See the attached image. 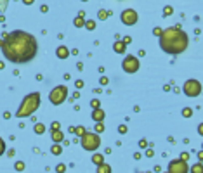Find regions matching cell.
Masks as SVG:
<instances>
[{
	"label": "cell",
	"instance_id": "cell-29",
	"mask_svg": "<svg viewBox=\"0 0 203 173\" xmlns=\"http://www.w3.org/2000/svg\"><path fill=\"white\" fill-rule=\"evenodd\" d=\"M172 12H174V9L170 7V5H167V7L163 9V14H165V16H170V14H172Z\"/></svg>",
	"mask_w": 203,
	"mask_h": 173
},
{
	"label": "cell",
	"instance_id": "cell-16",
	"mask_svg": "<svg viewBox=\"0 0 203 173\" xmlns=\"http://www.w3.org/2000/svg\"><path fill=\"white\" fill-rule=\"evenodd\" d=\"M189 171L191 173H203V165L201 163H196V165H193L191 168H189Z\"/></svg>",
	"mask_w": 203,
	"mask_h": 173
},
{
	"label": "cell",
	"instance_id": "cell-30",
	"mask_svg": "<svg viewBox=\"0 0 203 173\" xmlns=\"http://www.w3.org/2000/svg\"><path fill=\"white\" fill-rule=\"evenodd\" d=\"M59 121H52V123H50V130H59Z\"/></svg>",
	"mask_w": 203,
	"mask_h": 173
},
{
	"label": "cell",
	"instance_id": "cell-32",
	"mask_svg": "<svg viewBox=\"0 0 203 173\" xmlns=\"http://www.w3.org/2000/svg\"><path fill=\"white\" fill-rule=\"evenodd\" d=\"M162 28H160V26H156V28H154V30H153V35H156V37H160V35H162Z\"/></svg>",
	"mask_w": 203,
	"mask_h": 173
},
{
	"label": "cell",
	"instance_id": "cell-17",
	"mask_svg": "<svg viewBox=\"0 0 203 173\" xmlns=\"http://www.w3.org/2000/svg\"><path fill=\"white\" fill-rule=\"evenodd\" d=\"M73 24H75V28H83V26H85V19L80 17V16H76L75 21H73Z\"/></svg>",
	"mask_w": 203,
	"mask_h": 173
},
{
	"label": "cell",
	"instance_id": "cell-38",
	"mask_svg": "<svg viewBox=\"0 0 203 173\" xmlns=\"http://www.w3.org/2000/svg\"><path fill=\"white\" fill-rule=\"evenodd\" d=\"M122 42H123L125 45H127V43H130V42H132V38H130V37H125V38H123V40H122Z\"/></svg>",
	"mask_w": 203,
	"mask_h": 173
},
{
	"label": "cell",
	"instance_id": "cell-21",
	"mask_svg": "<svg viewBox=\"0 0 203 173\" xmlns=\"http://www.w3.org/2000/svg\"><path fill=\"white\" fill-rule=\"evenodd\" d=\"M85 28L89 31H94L96 30V21L94 19H89V21H85Z\"/></svg>",
	"mask_w": 203,
	"mask_h": 173
},
{
	"label": "cell",
	"instance_id": "cell-31",
	"mask_svg": "<svg viewBox=\"0 0 203 173\" xmlns=\"http://www.w3.org/2000/svg\"><path fill=\"white\" fill-rule=\"evenodd\" d=\"M99 83H101V85H108V83H109L108 76H101V80H99Z\"/></svg>",
	"mask_w": 203,
	"mask_h": 173
},
{
	"label": "cell",
	"instance_id": "cell-27",
	"mask_svg": "<svg viewBox=\"0 0 203 173\" xmlns=\"http://www.w3.org/2000/svg\"><path fill=\"white\" fill-rule=\"evenodd\" d=\"M99 106H101V102H99L97 99H94V101H90V107H92V109H97Z\"/></svg>",
	"mask_w": 203,
	"mask_h": 173
},
{
	"label": "cell",
	"instance_id": "cell-39",
	"mask_svg": "<svg viewBox=\"0 0 203 173\" xmlns=\"http://www.w3.org/2000/svg\"><path fill=\"white\" fill-rule=\"evenodd\" d=\"M23 4H24V5H31V4H35V0H23Z\"/></svg>",
	"mask_w": 203,
	"mask_h": 173
},
{
	"label": "cell",
	"instance_id": "cell-11",
	"mask_svg": "<svg viewBox=\"0 0 203 173\" xmlns=\"http://www.w3.org/2000/svg\"><path fill=\"white\" fill-rule=\"evenodd\" d=\"M50 139H52L54 144H61L64 140V135L61 130H50Z\"/></svg>",
	"mask_w": 203,
	"mask_h": 173
},
{
	"label": "cell",
	"instance_id": "cell-41",
	"mask_svg": "<svg viewBox=\"0 0 203 173\" xmlns=\"http://www.w3.org/2000/svg\"><path fill=\"white\" fill-rule=\"evenodd\" d=\"M198 133H200V135H203V125H200V126H198Z\"/></svg>",
	"mask_w": 203,
	"mask_h": 173
},
{
	"label": "cell",
	"instance_id": "cell-1",
	"mask_svg": "<svg viewBox=\"0 0 203 173\" xmlns=\"http://www.w3.org/2000/svg\"><path fill=\"white\" fill-rule=\"evenodd\" d=\"M0 49L7 61L14 64H24L35 59L38 52V42L28 31L16 30L4 35V42H2Z\"/></svg>",
	"mask_w": 203,
	"mask_h": 173
},
{
	"label": "cell",
	"instance_id": "cell-6",
	"mask_svg": "<svg viewBox=\"0 0 203 173\" xmlns=\"http://www.w3.org/2000/svg\"><path fill=\"white\" fill-rule=\"evenodd\" d=\"M182 92L186 94V97H198L201 94V83L198 80H188L182 86Z\"/></svg>",
	"mask_w": 203,
	"mask_h": 173
},
{
	"label": "cell",
	"instance_id": "cell-15",
	"mask_svg": "<svg viewBox=\"0 0 203 173\" xmlns=\"http://www.w3.org/2000/svg\"><path fill=\"white\" fill-rule=\"evenodd\" d=\"M92 163H94V165H102V163H104V156L102 154H94L92 156Z\"/></svg>",
	"mask_w": 203,
	"mask_h": 173
},
{
	"label": "cell",
	"instance_id": "cell-2",
	"mask_svg": "<svg viewBox=\"0 0 203 173\" xmlns=\"http://www.w3.org/2000/svg\"><path fill=\"white\" fill-rule=\"evenodd\" d=\"M189 45V38L186 31L180 30V26H170L162 31L160 35V49L170 56L182 54Z\"/></svg>",
	"mask_w": 203,
	"mask_h": 173
},
{
	"label": "cell",
	"instance_id": "cell-42",
	"mask_svg": "<svg viewBox=\"0 0 203 173\" xmlns=\"http://www.w3.org/2000/svg\"><path fill=\"white\" fill-rule=\"evenodd\" d=\"M2 42H4V40H0V47H2Z\"/></svg>",
	"mask_w": 203,
	"mask_h": 173
},
{
	"label": "cell",
	"instance_id": "cell-24",
	"mask_svg": "<svg viewBox=\"0 0 203 173\" xmlns=\"http://www.w3.org/2000/svg\"><path fill=\"white\" fill-rule=\"evenodd\" d=\"M182 116H184V118H191L193 116V109H191V107H184V109H182Z\"/></svg>",
	"mask_w": 203,
	"mask_h": 173
},
{
	"label": "cell",
	"instance_id": "cell-34",
	"mask_svg": "<svg viewBox=\"0 0 203 173\" xmlns=\"http://www.w3.org/2000/svg\"><path fill=\"white\" fill-rule=\"evenodd\" d=\"M179 159H182V161H188V159H189V154H188V152H182Z\"/></svg>",
	"mask_w": 203,
	"mask_h": 173
},
{
	"label": "cell",
	"instance_id": "cell-10",
	"mask_svg": "<svg viewBox=\"0 0 203 173\" xmlns=\"http://www.w3.org/2000/svg\"><path fill=\"white\" fill-rule=\"evenodd\" d=\"M104 118H106V114H104V111H102L101 107H97V109H92V120H94L96 123H101Z\"/></svg>",
	"mask_w": 203,
	"mask_h": 173
},
{
	"label": "cell",
	"instance_id": "cell-5",
	"mask_svg": "<svg viewBox=\"0 0 203 173\" xmlns=\"http://www.w3.org/2000/svg\"><path fill=\"white\" fill-rule=\"evenodd\" d=\"M66 97H68V86H64V85H57L49 94V101H50V104H54V106H61L66 101Z\"/></svg>",
	"mask_w": 203,
	"mask_h": 173
},
{
	"label": "cell",
	"instance_id": "cell-23",
	"mask_svg": "<svg viewBox=\"0 0 203 173\" xmlns=\"http://www.w3.org/2000/svg\"><path fill=\"white\" fill-rule=\"evenodd\" d=\"M24 161H16V165H14V170L16 171H24Z\"/></svg>",
	"mask_w": 203,
	"mask_h": 173
},
{
	"label": "cell",
	"instance_id": "cell-8",
	"mask_svg": "<svg viewBox=\"0 0 203 173\" xmlns=\"http://www.w3.org/2000/svg\"><path fill=\"white\" fill-rule=\"evenodd\" d=\"M120 19L125 26H134V24L139 21V14H137L134 9H125V11H122Z\"/></svg>",
	"mask_w": 203,
	"mask_h": 173
},
{
	"label": "cell",
	"instance_id": "cell-35",
	"mask_svg": "<svg viewBox=\"0 0 203 173\" xmlns=\"http://www.w3.org/2000/svg\"><path fill=\"white\" fill-rule=\"evenodd\" d=\"M75 86H76V88H78V90H80V88H82V86H83V82H82V80H76V82H75Z\"/></svg>",
	"mask_w": 203,
	"mask_h": 173
},
{
	"label": "cell",
	"instance_id": "cell-9",
	"mask_svg": "<svg viewBox=\"0 0 203 173\" xmlns=\"http://www.w3.org/2000/svg\"><path fill=\"white\" fill-rule=\"evenodd\" d=\"M169 173H189V166L182 159H172L169 163Z\"/></svg>",
	"mask_w": 203,
	"mask_h": 173
},
{
	"label": "cell",
	"instance_id": "cell-19",
	"mask_svg": "<svg viewBox=\"0 0 203 173\" xmlns=\"http://www.w3.org/2000/svg\"><path fill=\"white\" fill-rule=\"evenodd\" d=\"M50 151H52V154L59 156L61 152H63V147H61V144H54V146L50 147Z\"/></svg>",
	"mask_w": 203,
	"mask_h": 173
},
{
	"label": "cell",
	"instance_id": "cell-18",
	"mask_svg": "<svg viewBox=\"0 0 203 173\" xmlns=\"http://www.w3.org/2000/svg\"><path fill=\"white\" fill-rule=\"evenodd\" d=\"M111 14V12L109 11H104V9H101V11L97 12V17L101 19V21H106V19H108V16Z\"/></svg>",
	"mask_w": 203,
	"mask_h": 173
},
{
	"label": "cell",
	"instance_id": "cell-33",
	"mask_svg": "<svg viewBox=\"0 0 203 173\" xmlns=\"http://www.w3.org/2000/svg\"><path fill=\"white\" fill-rule=\"evenodd\" d=\"M118 132H120V133H127V126H125V125H120V126H118Z\"/></svg>",
	"mask_w": 203,
	"mask_h": 173
},
{
	"label": "cell",
	"instance_id": "cell-28",
	"mask_svg": "<svg viewBox=\"0 0 203 173\" xmlns=\"http://www.w3.org/2000/svg\"><path fill=\"white\" fill-rule=\"evenodd\" d=\"M4 152H5V142H4V139L0 137V156L4 154Z\"/></svg>",
	"mask_w": 203,
	"mask_h": 173
},
{
	"label": "cell",
	"instance_id": "cell-43",
	"mask_svg": "<svg viewBox=\"0 0 203 173\" xmlns=\"http://www.w3.org/2000/svg\"><path fill=\"white\" fill-rule=\"evenodd\" d=\"M82 2H87V0H82Z\"/></svg>",
	"mask_w": 203,
	"mask_h": 173
},
{
	"label": "cell",
	"instance_id": "cell-36",
	"mask_svg": "<svg viewBox=\"0 0 203 173\" xmlns=\"http://www.w3.org/2000/svg\"><path fill=\"white\" fill-rule=\"evenodd\" d=\"M139 147H148V140H146V139L139 140Z\"/></svg>",
	"mask_w": 203,
	"mask_h": 173
},
{
	"label": "cell",
	"instance_id": "cell-7",
	"mask_svg": "<svg viewBox=\"0 0 203 173\" xmlns=\"http://www.w3.org/2000/svg\"><path fill=\"white\" fill-rule=\"evenodd\" d=\"M122 68H123V71L128 73V75H134V73H137V71H139V68H141L139 57L127 56V57L123 59V62H122Z\"/></svg>",
	"mask_w": 203,
	"mask_h": 173
},
{
	"label": "cell",
	"instance_id": "cell-13",
	"mask_svg": "<svg viewBox=\"0 0 203 173\" xmlns=\"http://www.w3.org/2000/svg\"><path fill=\"white\" fill-rule=\"evenodd\" d=\"M113 50H115L117 54H123L125 50H127V45H125L122 40H117L115 43H113Z\"/></svg>",
	"mask_w": 203,
	"mask_h": 173
},
{
	"label": "cell",
	"instance_id": "cell-40",
	"mask_svg": "<svg viewBox=\"0 0 203 173\" xmlns=\"http://www.w3.org/2000/svg\"><path fill=\"white\" fill-rule=\"evenodd\" d=\"M198 159H200V163L203 161V151H200V152H198Z\"/></svg>",
	"mask_w": 203,
	"mask_h": 173
},
{
	"label": "cell",
	"instance_id": "cell-26",
	"mask_svg": "<svg viewBox=\"0 0 203 173\" xmlns=\"http://www.w3.org/2000/svg\"><path fill=\"white\" fill-rule=\"evenodd\" d=\"M56 171L57 173H64L66 171V165H64V163H59V165L56 166Z\"/></svg>",
	"mask_w": 203,
	"mask_h": 173
},
{
	"label": "cell",
	"instance_id": "cell-3",
	"mask_svg": "<svg viewBox=\"0 0 203 173\" xmlns=\"http://www.w3.org/2000/svg\"><path fill=\"white\" fill-rule=\"evenodd\" d=\"M38 107H40V94H38V92L28 94L26 97L23 99V102H21V106H19L16 116L18 118H28V116H31Z\"/></svg>",
	"mask_w": 203,
	"mask_h": 173
},
{
	"label": "cell",
	"instance_id": "cell-12",
	"mask_svg": "<svg viewBox=\"0 0 203 173\" xmlns=\"http://www.w3.org/2000/svg\"><path fill=\"white\" fill-rule=\"evenodd\" d=\"M56 56L59 57V59H68L70 57V50H68L66 45H59L56 49Z\"/></svg>",
	"mask_w": 203,
	"mask_h": 173
},
{
	"label": "cell",
	"instance_id": "cell-25",
	"mask_svg": "<svg viewBox=\"0 0 203 173\" xmlns=\"http://www.w3.org/2000/svg\"><path fill=\"white\" fill-rule=\"evenodd\" d=\"M94 132H96V133H101V132H104V125H102V121H101V123H96Z\"/></svg>",
	"mask_w": 203,
	"mask_h": 173
},
{
	"label": "cell",
	"instance_id": "cell-37",
	"mask_svg": "<svg viewBox=\"0 0 203 173\" xmlns=\"http://www.w3.org/2000/svg\"><path fill=\"white\" fill-rule=\"evenodd\" d=\"M146 156H148V158H153V149H151V147H148V151H146Z\"/></svg>",
	"mask_w": 203,
	"mask_h": 173
},
{
	"label": "cell",
	"instance_id": "cell-22",
	"mask_svg": "<svg viewBox=\"0 0 203 173\" xmlns=\"http://www.w3.org/2000/svg\"><path fill=\"white\" fill-rule=\"evenodd\" d=\"M73 132H75L78 137H82L83 133L87 132V130H85V126H73Z\"/></svg>",
	"mask_w": 203,
	"mask_h": 173
},
{
	"label": "cell",
	"instance_id": "cell-14",
	"mask_svg": "<svg viewBox=\"0 0 203 173\" xmlns=\"http://www.w3.org/2000/svg\"><path fill=\"white\" fill-rule=\"evenodd\" d=\"M97 173H111V166L106 165V163H102V165L97 166Z\"/></svg>",
	"mask_w": 203,
	"mask_h": 173
},
{
	"label": "cell",
	"instance_id": "cell-44",
	"mask_svg": "<svg viewBox=\"0 0 203 173\" xmlns=\"http://www.w3.org/2000/svg\"><path fill=\"white\" fill-rule=\"evenodd\" d=\"M165 173H169V171H165Z\"/></svg>",
	"mask_w": 203,
	"mask_h": 173
},
{
	"label": "cell",
	"instance_id": "cell-20",
	"mask_svg": "<svg viewBox=\"0 0 203 173\" xmlns=\"http://www.w3.org/2000/svg\"><path fill=\"white\" fill-rule=\"evenodd\" d=\"M33 130H35V133H37V135H42V133H45V126H44L42 123H37Z\"/></svg>",
	"mask_w": 203,
	"mask_h": 173
},
{
	"label": "cell",
	"instance_id": "cell-4",
	"mask_svg": "<svg viewBox=\"0 0 203 173\" xmlns=\"http://www.w3.org/2000/svg\"><path fill=\"white\" fill-rule=\"evenodd\" d=\"M80 144L85 151H96L101 146V139H99V133L96 132H85L80 137Z\"/></svg>",
	"mask_w": 203,
	"mask_h": 173
}]
</instances>
